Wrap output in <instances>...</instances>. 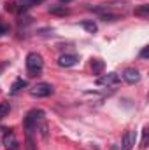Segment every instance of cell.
<instances>
[{
    "label": "cell",
    "mask_w": 149,
    "mask_h": 150,
    "mask_svg": "<svg viewBox=\"0 0 149 150\" xmlns=\"http://www.w3.org/2000/svg\"><path fill=\"white\" fill-rule=\"evenodd\" d=\"M116 82H119V75L111 72V74L107 75H102V77H98V80H97V84L98 86H112V84H116Z\"/></svg>",
    "instance_id": "52a82bcc"
},
{
    "label": "cell",
    "mask_w": 149,
    "mask_h": 150,
    "mask_svg": "<svg viewBox=\"0 0 149 150\" xmlns=\"http://www.w3.org/2000/svg\"><path fill=\"white\" fill-rule=\"evenodd\" d=\"M148 56H149V47H144V49L140 51V58H144V59H146Z\"/></svg>",
    "instance_id": "2e32d148"
},
{
    "label": "cell",
    "mask_w": 149,
    "mask_h": 150,
    "mask_svg": "<svg viewBox=\"0 0 149 150\" xmlns=\"http://www.w3.org/2000/svg\"><path fill=\"white\" fill-rule=\"evenodd\" d=\"M2 143L5 145L7 150H19V142H18L16 134L12 133V129H5L4 138H2Z\"/></svg>",
    "instance_id": "3957f363"
},
{
    "label": "cell",
    "mask_w": 149,
    "mask_h": 150,
    "mask_svg": "<svg viewBox=\"0 0 149 150\" xmlns=\"http://www.w3.org/2000/svg\"><path fill=\"white\" fill-rule=\"evenodd\" d=\"M44 68V59L39 52H30L27 56V70H28V75L30 77H35L42 72Z\"/></svg>",
    "instance_id": "6da1fadb"
},
{
    "label": "cell",
    "mask_w": 149,
    "mask_h": 150,
    "mask_svg": "<svg viewBox=\"0 0 149 150\" xmlns=\"http://www.w3.org/2000/svg\"><path fill=\"white\" fill-rule=\"evenodd\" d=\"M51 14H58V16H65L69 14V9H65V5H56V7H49Z\"/></svg>",
    "instance_id": "8fae6325"
},
{
    "label": "cell",
    "mask_w": 149,
    "mask_h": 150,
    "mask_svg": "<svg viewBox=\"0 0 149 150\" xmlns=\"http://www.w3.org/2000/svg\"><path fill=\"white\" fill-rule=\"evenodd\" d=\"M104 61L102 59H91V70H93V74L100 75L102 72H104Z\"/></svg>",
    "instance_id": "ba28073f"
},
{
    "label": "cell",
    "mask_w": 149,
    "mask_h": 150,
    "mask_svg": "<svg viewBox=\"0 0 149 150\" xmlns=\"http://www.w3.org/2000/svg\"><path fill=\"white\" fill-rule=\"evenodd\" d=\"M148 134H149V129L144 127V129H142V147H144V149L148 147Z\"/></svg>",
    "instance_id": "4fadbf2b"
},
{
    "label": "cell",
    "mask_w": 149,
    "mask_h": 150,
    "mask_svg": "<svg viewBox=\"0 0 149 150\" xmlns=\"http://www.w3.org/2000/svg\"><path fill=\"white\" fill-rule=\"evenodd\" d=\"M23 87H27V80H23V79H18V80L12 84V87H11V93H12V94H16V93H19Z\"/></svg>",
    "instance_id": "9c48e42d"
},
{
    "label": "cell",
    "mask_w": 149,
    "mask_h": 150,
    "mask_svg": "<svg viewBox=\"0 0 149 150\" xmlns=\"http://www.w3.org/2000/svg\"><path fill=\"white\" fill-rule=\"evenodd\" d=\"M123 79L128 82V84H137L140 80V72L137 68H126L123 72Z\"/></svg>",
    "instance_id": "8992f818"
},
{
    "label": "cell",
    "mask_w": 149,
    "mask_h": 150,
    "mask_svg": "<svg viewBox=\"0 0 149 150\" xmlns=\"http://www.w3.org/2000/svg\"><path fill=\"white\" fill-rule=\"evenodd\" d=\"M77 61H79V56H77V54H62V56L58 58V65L63 67V68L74 67Z\"/></svg>",
    "instance_id": "5b68a950"
},
{
    "label": "cell",
    "mask_w": 149,
    "mask_h": 150,
    "mask_svg": "<svg viewBox=\"0 0 149 150\" xmlns=\"http://www.w3.org/2000/svg\"><path fill=\"white\" fill-rule=\"evenodd\" d=\"M135 142H137V133L128 129L125 134H123V140H121V150H132L135 147Z\"/></svg>",
    "instance_id": "277c9868"
},
{
    "label": "cell",
    "mask_w": 149,
    "mask_h": 150,
    "mask_svg": "<svg viewBox=\"0 0 149 150\" xmlns=\"http://www.w3.org/2000/svg\"><path fill=\"white\" fill-rule=\"evenodd\" d=\"M7 32H9V26H7V25H4V23H0V37H2V35H5Z\"/></svg>",
    "instance_id": "9a60e30c"
},
{
    "label": "cell",
    "mask_w": 149,
    "mask_h": 150,
    "mask_svg": "<svg viewBox=\"0 0 149 150\" xmlns=\"http://www.w3.org/2000/svg\"><path fill=\"white\" fill-rule=\"evenodd\" d=\"M81 26H82L86 32H90V33H95V32H97V25H95L93 21H82Z\"/></svg>",
    "instance_id": "7c38bea8"
},
{
    "label": "cell",
    "mask_w": 149,
    "mask_h": 150,
    "mask_svg": "<svg viewBox=\"0 0 149 150\" xmlns=\"http://www.w3.org/2000/svg\"><path fill=\"white\" fill-rule=\"evenodd\" d=\"M62 4H69V2H72V0H60Z\"/></svg>",
    "instance_id": "e0dca14e"
},
{
    "label": "cell",
    "mask_w": 149,
    "mask_h": 150,
    "mask_svg": "<svg viewBox=\"0 0 149 150\" xmlns=\"http://www.w3.org/2000/svg\"><path fill=\"white\" fill-rule=\"evenodd\" d=\"M135 16H140V18L146 19L149 16V5L148 4H142L140 7H137V9H135Z\"/></svg>",
    "instance_id": "30bf717a"
},
{
    "label": "cell",
    "mask_w": 149,
    "mask_h": 150,
    "mask_svg": "<svg viewBox=\"0 0 149 150\" xmlns=\"http://www.w3.org/2000/svg\"><path fill=\"white\" fill-rule=\"evenodd\" d=\"M9 112V103H0V119Z\"/></svg>",
    "instance_id": "5bb4252c"
},
{
    "label": "cell",
    "mask_w": 149,
    "mask_h": 150,
    "mask_svg": "<svg viewBox=\"0 0 149 150\" xmlns=\"http://www.w3.org/2000/svg\"><path fill=\"white\" fill-rule=\"evenodd\" d=\"M53 86L51 84H47V82H39L35 84L32 89H30V94L34 96V98H46V96H51L53 94Z\"/></svg>",
    "instance_id": "7a4b0ae2"
}]
</instances>
